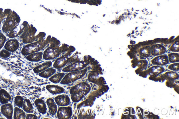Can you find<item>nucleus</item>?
I'll return each mask as SVG.
<instances>
[{
    "label": "nucleus",
    "mask_w": 179,
    "mask_h": 119,
    "mask_svg": "<svg viewBox=\"0 0 179 119\" xmlns=\"http://www.w3.org/2000/svg\"><path fill=\"white\" fill-rule=\"evenodd\" d=\"M70 56L66 55L62 56L58 58L53 64V68L56 69L61 68L64 67L69 62V59L70 58Z\"/></svg>",
    "instance_id": "nucleus-11"
},
{
    "label": "nucleus",
    "mask_w": 179,
    "mask_h": 119,
    "mask_svg": "<svg viewBox=\"0 0 179 119\" xmlns=\"http://www.w3.org/2000/svg\"><path fill=\"white\" fill-rule=\"evenodd\" d=\"M65 72L58 73L55 74L49 78V80L54 84L60 83L65 76Z\"/></svg>",
    "instance_id": "nucleus-20"
},
{
    "label": "nucleus",
    "mask_w": 179,
    "mask_h": 119,
    "mask_svg": "<svg viewBox=\"0 0 179 119\" xmlns=\"http://www.w3.org/2000/svg\"><path fill=\"white\" fill-rule=\"evenodd\" d=\"M46 42L44 41H38L31 43L23 48L22 54L23 55L27 56L36 52H39L45 47Z\"/></svg>",
    "instance_id": "nucleus-2"
},
{
    "label": "nucleus",
    "mask_w": 179,
    "mask_h": 119,
    "mask_svg": "<svg viewBox=\"0 0 179 119\" xmlns=\"http://www.w3.org/2000/svg\"><path fill=\"white\" fill-rule=\"evenodd\" d=\"M140 55L146 58H148L151 54V47L149 46H147L141 48L140 51Z\"/></svg>",
    "instance_id": "nucleus-24"
},
{
    "label": "nucleus",
    "mask_w": 179,
    "mask_h": 119,
    "mask_svg": "<svg viewBox=\"0 0 179 119\" xmlns=\"http://www.w3.org/2000/svg\"><path fill=\"white\" fill-rule=\"evenodd\" d=\"M12 19L11 20L10 19H9V20H8V22H6V24H8V25H9V26H12L13 24V22L12 21Z\"/></svg>",
    "instance_id": "nucleus-34"
},
{
    "label": "nucleus",
    "mask_w": 179,
    "mask_h": 119,
    "mask_svg": "<svg viewBox=\"0 0 179 119\" xmlns=\"http://www.w3.org/2000/svg\"><path fill=\"white\" fill-rule=\"evenodd\" d=\"M56 115L58 119H70L73 115L72 108L69 106H60Z\"/></svg>",
    "instance_id": "nucleus-6"
},
{
    "label": "nucleus",
    "mask_w": 179,
    "mask_h": 119,
    "mask_svg": "<svg viewBox=\"0 0 179 119\" xmlns=\"http://www.w3.org/2000/svg\"><path fill=\"white\" fill-rule=\"evenodd\" d=\"M151 62L154 65H165L169 63V58L167 55H160L154 58Z\"/></svg>",
    "instance_id": "nucleus-13"
},
{
    "label": "nucleus",
    "mask_w": 179,
    "mask_h": 119,
    "mask_svg": "<svg viewBox=\"0 0 179 119\" xmlns=\"http://www.w3.org/2000/svg\"><path fill=\"white\" fill-rule=\"evenodd\" d=\"M6 40V37L1 33L0 36V49L2 48L5 45Z\"/></svg>",
    "instance_id": "nucleus-30"
},
{
    "label": "nucleus",
    "mask_w": 179,
    "mask_h": 119,
    "mask_svg": "<svg viewBox=\"0 0 179 119\" xmlns=\"http://www.w3.org/2000/svg\"><path fill=\"white\" fill-rule=\"evenodd\" d=\"M26 114L23 110L20 108L16 107L14 108L13 112V118L14 119H24L26 118Z\"/></svg>",
    "instance_id": "nucleus-21"
},
{
    "label": "nucleus",
    "mask_w": 179,
    "mask_h": 119,
    "mask_svg": "<svg viewBox=\"0 0 179 119\" xmlns=\"http://www.w3.org/2000/svg\"><path fill=\"white\" fill-rule=\"evenodd\" d=\"M61 53L60 48L51 46L47 48L43 54V59L46 60H52L59 56Z\"/></svg>",
    "instance_id": "nucleus-5"
},
{
    "label": "nucleus",
    "mask_w": 179,
    "mask_h": 119,
    "mask_svg": "<svg viewBox=\"0 0 179 119\" xmlns=\"http://www.w3.org/2000/svg\"><path fill=\"white\" fill-rule=\"evenodd\" d=\"M4 46L5 49L10 53L14 52L17 51L19 49V43L17 39H10L6 42Z\"/></svg>",
    "instance_id": "nucleus-9"
},
{
    "label": "nucleus",
    "mask_w": 179,
    "mask_h": 119,
    "mask_svg": "<svg viewBox=\"0 0 179 119\" xmlns=\"http://www.w3.org/2000/svg\"><path fill=\"white\" fill-rule=\"evenodd\" d=\"M1 33H0V36H1Z\"/></svg>",
    "instance_id": "nucleus-35"
},
{
    "label": "nucleus",
    "mask_w": 179,
    "mask_h": 119,
    "mask_svg": "<svg viewBox=\"0 0 179 119\" xmlns=\"http://www.w3.org/2000/svg\"><path fill=\"white\" fill-rule=\"evenodd\" d=\"M48 111L50 114L52 115H55L57 112L58 108V106L56 103L52 104V105L48 106Z\"/></svg>",
    "instance_id": "nucleus-27"
},
{
    "label": "nucleus",
    "mask_w": 179,
    "mask_h": 119,
    "mask_svg": "<svg viewBox=\"0 0 179 119\" xmlns=\"http://www.w3.org/2000/svg\"><path fill=\"white\" fill-rule=\"evenodd\" d=\"M52 65V62L51 61L47 62L37 66L33 69V72L36 74H38L43 71L49 68Z\"/></svg>",
    "instance_id": "nucleus-18"
},
{
    "label": "nucleus",
    "mask_w": 179,
    "mask_h": 119,
    "mask_svg": "<svg viewBox=\"0 0 179 119\" xmlns=\"http://www.w3.org/2000/svg\"><path fill=\"white\" fill-rule=\"evenodd\" d=\"M56 72V69L54 68L50 67L40 72L38 74V75L41 78L45 79L49 78L52 75L55 74Z\"/></svg>",
    "instance_id": "nucleus-17"
},
{
    "label": "nucleus",
    "mask_w": 179,
    "mask_h": 119,
    "mask_svg": "<svg viewBox=\"0 0 179 119\" xmlns=\"http://www.w3.org/2000/svg\"><path fill=\"white\" fill-rule=\"evenodd\" d=\"M55 103L59 106H65L70 105V99L68 95L59 94L54 98Z\"/></svg>",
    "instance_id": "nucleus-7"
},
{
    "label": "nucleus",
    "mask_w": 179,
    "mask_h": 119,
    "mask_svg": "<svg viewBox=\"0 0 179 119\" xmlns=\"http://www.w3.org/2000/svg\"><path fill=\"white\" fill-rule=\"evenodd\" d=\"M46 89L53 95L60 94L64 93L65 91L64 88L56 85H48L46 86Z\"/></svg>",
    "instance_id": "nucleus-12"
},
{
    "label": "nucleus",
    "mask_w": 179,
    "mask_h": 119,
    "mask_svg": "<svg viewBox=\"0 0 179 119\" xmlns=\"http://www.w3.org/2000/svg\"><path fill=\"white\" fill-rule=\"evenodd\" d=\"M1 111L2 114L6 118L11 119L13 118V108L11 103L3 104L1 106Z\"/></svg>",
    "instance_id": "nucleus-8"
},
{
    "label": "nucleus",
    "mask_w": 179,
    "mask_h": 119,
    "mask_svg": "<svg viewBox=\"0 0 179 119\" xmlns=\"http://www.w3.org/2000/svg\"><path fill=\"white\" fill-rule=\"evenodd\" d=\"M88 65L87 62H76L64 68L62 71L65 73L77 71L84 69Z\"/></svg>",
    "instance_id": "nucleus-4"
},
{
    "label": "nucleus",
    "mask_w": 179,
    "mask_h": 119,
    "mask_svg": "<svg viewBox=\"0 0 179 119\" xmlns=\"http://www.w3.org/2000/svg\"><path fill=\"white\" fill-rule=\"evenodd\" d=\"M55 101H54V100L52 98H49L46 100V104L48 106L52 105V104L55 103Z\"/></svg>",
    "instance_id": "nucleus-32"
},
{
    "label": "nucleus",
    "mask_w": 179,
    "mask_h": 119,
    "mask_svg": "<svg viewBox=\"0 0 179 119\" xmlns=\"http://www.w3.org/2000/svg\"><path fill=\"white\" fill-rule=\"evenodd\" d=\"M88 71L87 69H84L77 71L68 72L65 74L64 78L60 83V84L67 85L74 83L85 76Z\"/></svg>",
    "instance_id": "nucleus-1"
},
{
    "label": "nucleus",
    "mask_w": 179,
    "mask_h": 119,
    "mask_svg": "<svg viewBox=\"0 0 179 119\" xmlns=\"http://www.w3.org/2000/svg\"><path fill=\"white\" fill-rule=\"evenodd\" d=\"M1 22H0V25H1Z\"/></svg>",
    "instance_id": "nucleus-36"
},
{
    "label": "nucleus",
    "mask_w": 179,
    "mask_h": 119,
    "mask_svg": "<svg viewBox=\"0 0 179 119\" xmlns=\"http://www.w3.org/2000/svg\"><path fill=\"white\" fill-rule=\"evenodd\" d=\"M24 101V98L22 96L17 95L15 98L14 103L17 107L22 108Z\"/></svg>",
    "instance_id": "nucleus-25"
},
{
    "label": "nucleus",
    "mask_w": 179,
    "mask_h": 119,
    "mask_svg": "<svg viewBox=\"0 0 179 119\" xmlns=\"http://www.w3.org/2000/svg\"><path fill=\"white\" fill-rule=\"evenodd\" d=\"M35 105L38 112L41 114L45 115L47 113V105L44 100L41 98H38L35 100Z\"/></svg>",
    "instance_id": "nucleus-10"
},
{
    "label": "nucleus",
    "mask_w": 179,
    "mask_h": 119,
    "mask_svg": "<svg viewBox=\"0 0 179 119\" xmlns=\"http://www.w3.org/2000/svg\"><path fill=\"white\" fill-rule=\"evenodd\" d=\"M166 49L160 44L153 45L151 47V54L153 56H158L166 53Z\"/></svg>",
    "instance_id": "nucleus-14"
},
{
    "label": "nucleus",
    "mask_w": 179,
    "mask_h": 119,
    "mask_svg": "<svg viewBox=\"0 0 179 119\" xmlns=\"http://www.w3.org/2000/svg\"><path fill=\"white\" fill-rule=\"evenodd\" d=\"M168 68L170 70L174 71H179V63H174L170 65L169 67Z\"/></svg>",
    "instance_id": "nucleus-31"
},
{
    "label": "nucleus",
    "mask_w": 179,
    "mask_h": 119,
    "mask_svg": "<svg viewBox=\"0 0 179 119\" xmlns=\"http://www.w3.org/2000/svg\"><path fill=\"white\" fill-rule=\"evenodd\" d=\"M170 51L173 52H178L179 51V41H177L172 45L170 48Z\"/></svg>",
    "instance_id": "nucleus-29"
},
{
    "label": "nucleus",
    "mask_w": 179,
    "mask_h": 119,
    "mask_svg": "<svg viewBox=\"0 0 179 119\" xmlns=\"http://www.w3.org/2000/svg\"><path fill=\"white\" fill-rule=\"evenodd\" d=\"M37 116L33 113L28 114L26 116V119H37Z\"/></svg>",
    "instance_id": "nucleus-33"
},
{
    "label": "nucleus",
    "mask_w": 179,
    "mask_h": 119,
    "mask_svg": "<svg viewBox=\"0 0 179 119\" xmlns=\"http://www.w3.org/2000/svg\"><path fill=\"white\" fill-rule=\"evenodd\" d=\"M169 62L171 63L178 62L179 55L178 53H172L168 55Z\"/></svg>",
    "instance_id": "nucleus-26"
},
{
    "label": "nucleus",
    "mask_w": 179,
    "mask_h": 119,
    "mask_svg": "<svg viewBox=\"0 0 179 119\" xmlns=\"http://www.w3.org/2000/svg\"><path fill=\"white\" fill-rule=\"evenodd\" d=\"M85 95L82 92L76 93L71 95V99L74 103H77L83 100L85 97Z\"/></svg>",
    "instance_id": "nucleus-23"
},
{
    "label": "nucleus",
    "mask_w": 179,
    "mask_h": 119,
    "mask_svg": "<svg viewBox=\"0 0 179 119\" xmlns=\"http://www.w3.org/2000/svg\"><path fill=\"white\" fill-rule=\"evenodd\" d=\"M91 86L89 83L83 82L78 83L71 87L69 91V93L70 95H72L75 93L80 92L86 96L91 91Z\"/></svg>",
    "instance_id": "nucleus-3"
},
{
    "label": "nucleus",
    "mask_w": 179,
    "mask_h": 119,
    "mask_svg": "<svg viewBox=\"0 0 179 119\" xmlns=\"http://www.w3.org/2000/svg\"><path fill=\"white\" fill-rule=\"evenodd\" d=\"M11 55V53L5 49H3L0 51V57L3 58H7Z\"/></svg>",
    "instance_id": "nucleus-28"
},
{
    "label": "nucleus",
    "mask_w": 179,
    "mask_h": 119,
    "mask_svg": "<svg viewBox=\"0 0 179 119\" xmlns=\"http://www.w3.org/2000/svg\"><path fill=\"white\" fill-rule=\"evenodd\" d=\"M165 69L162 67L159 66H154L152 67L149 70V74L152 76L155 75L157 76L164 72Z\"/></svg>",
    "instance_id": "nucleus-22"
},
{
    "label": "nucleus",
    "mask_w": 179,
    "mask_h": 119,
    "mask_svg": "<svg viewBox=\"0 0 179 119\" xmlns=\"http://www.w3.org/2000/svg\"><path fill=\"white\" fill-rule=\"evenodd\" d=\"M22 108L23 110L27 113H33L34 112L33 104L28 99H25L24 100Z\"/></svg>",
    "instance_id": "nucleus-19"
},
{
    "label": "nucleus",
    "mask_w": 179,
    "mask_h": 119,
    "mask_svg": "<svg viewBox=\"0 0 179 119\" xmlns=\"http://www.w3.org/2000/svg\"><path fill=\"white\" fill-rule=\"evenodd\" d=\"M43 53L42 52H37L27 55V60L31 62H38L43 59Z\"/></svg>",
    "instance_id": "nucleus-16"
},
{
    "label": "nucleus",
    "mask_w": 179,
    "mask_h": 119,
    "mask_svg": "<svg viewBox=\"0 0 179 119\" xmlns=\"http://www.w3.org/2000/svg\"><path fill=\"white\" fill-rule=\"evenodd\" d=\"M11 99V96L5 89H0V102L1 104L9 103Z\"/></svg>",
    "instance_id": "nucleus-15"
}]
</instances>
